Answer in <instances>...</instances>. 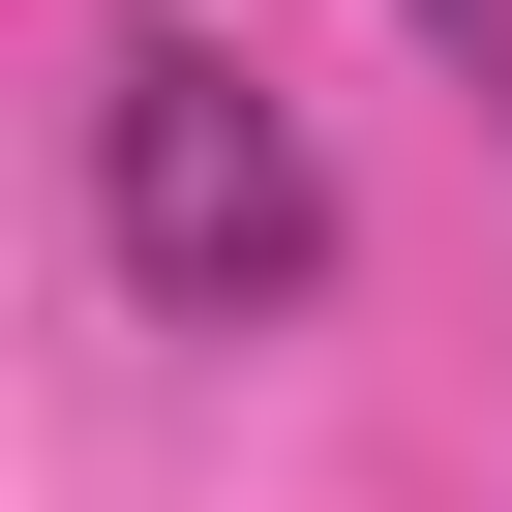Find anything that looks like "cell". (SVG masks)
<instances>
[{"label":"cell","instance_id":"1","mask_svg":"<svg viewBox=\"0 0 512 512\" xmlns=\"http://www.w3.org/2000/svg\"><path fill=\"white\" fill-rule=\"evenodd\" d=\"M91 211H121V272H151L181 332H272V302L332 272V151L241 91L211 31H121V61H91Z\"/></svg>","mask_w":512,"mask_h":512},{"label":"cell","instance_id":"2","mask_svg":"<svg viewBox=\"0 0 512 512\" xmlns=\"http://www.w3.org/2000/svg\"><path fill=\"white\" fill-rule=\"evenodd\" d=\"M422 31H452V61H482V121H512V0H422Z\"/></svg>","mask_w":512,"mask_h":512}]
</instances>
